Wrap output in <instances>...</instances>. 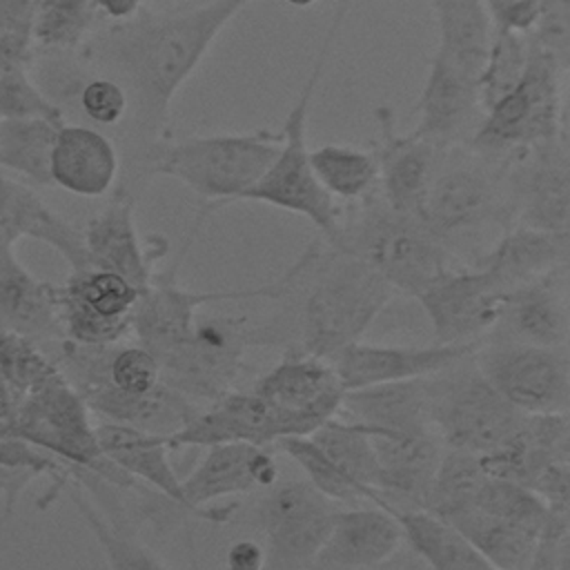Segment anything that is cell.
<instances>
[{
	"label": "cell",
	"mask_w": 570,
	"mask_h": 570,
	"mask_svg": "<svg viewBox=\"0 0 570 570\" xmlns=\"http://www.w3.org/2000/svg\"><path fill=\"white\" fill-rule=\"evenodd\" d=\"M318 183L336 200L361 203L379 191V160L374 149L327 142L309 151Z\"/></svg>",
	"instance_id": "38"
},
{
	"label": "cell",
	"mask_w": 570,
	"mask_h": 570,
	"mask_svg": "<svg viewBox=\"0 0 570 570\" xmlns=\"http://www.w3.org/2000/svg\"><path fill=\"white\" fill-rule=\"evenodd\" d=\"M276 448L287 454L303 472L305 479L321 490L327 499L343 505H358L370 503L367 497L347 479L343 476L332 461L325 456V452L312 441V436H287L276 443Z\"/></svg>",
	"instance_id": "43"
},
{
	"label": "cell",
	"mask_w": 570,
	"mask_h": 570,
	"mask_svg": "<svg viewBox=\"0 0 570 570\" xmlns=\"http://www.w3.org/2000/svg\"><path fill=\"white\" fill-rule=\"evenodd\" d=\"M7 436H16L13 434V423L7 421V419H0V439H7Z\"/></svg>",
	"instance_id": "55"
},
{
	"label": "cell",
	"mask_w": 570,
	"mask_h": 570,
	"mask_svg": "<svg viewBox=\"0 0 570 570\" xmlns=\"http://www.w3.org/2000/svg\"><path fill=\"white\" fill-rule=\"evenodd\" d=\"M405 543L425 561L430 570H494L481 550L454 525L428 510L394 512Z\"/></svg>",
	"instance_id": "34"
},
{
	"label": "cell",
	"mask_w": 570,
	"mask_h": 570,
	"mask_svg": "<svg viewBox=\"0 0 570 570\" xmlns=\"http://www.w3.org/2000/svg\"><path fill=\"white\" fill-rule=\"evenodd\" d=\"M20 238H33L56 249L71 272L89 269L82 229L53 212L31 185L0 174V245H16Z\"/></svg>",
	"instance_id": "25"
},
{
	"label": "cell",
	"mask_w": 570,
	"mask_h": 570,
	"mask_svg": "<svg viewBox=\"0 0 570 570\" xmlns=\"http://www.w3.org/2000/svg\"><path fill=\"white\" fill-rule=\"evenodd\" d=\"M483 338L561 347L570 343V312L552 274L508 292Z\"/></svg>",
	"instance_id": "29"
},
{
	"label": "cell",
	"mask_w": 570,
	"mask_h": 570,
	"mask_svg": "<svg viewBox=\"0 0 570 570\" xmlns=\"http://www.w3.org/2000/svg\"><path fill=\"white\" fill-rule=\"evenodd\" d=\"M508 160L510 156H485L470 145L441 149L421 218L450 252L490 227H512Z\"/></svg>",
	"instance_id": "6"
},
{
	"label": "cell",
	"mask_w": 570,
	"mask_h": 570,
	"mask_svg": "<svg viewBox=\"0 0 570 570\" xmlns=\"http://www.w3.org/2000/svg\"><path fill=\"white\" fill-rule=\"evenodd\" d=\"M314 425L296 412L283 410L256 392H227L218 401L205 405L200 414L169 445L207 448L216 443H252L272 448L287 436H307Z\"/></svg>",
	"instance_id": "16"
},
{
	"label": "cell",
	"mask_w": 570,
	"mask_h": 570,
	"mask_svg": "<svg viewBox=\"0 0 570 570\" xmlns=\"http://www.w3.org/2000/svg\"><path fill=\"white\" fill-rule=\"evenodd\" d=\"M334 501L307 479L276 481L256 503L265 570H312L334 519Z\"/></svg>",
	"instance_id": "13"
},
{
	"label": "cell",
	"mask_w": 570,
	"mask_h": 570,
	"mask_svg": "<svg viewBox=\"0 0 570 570\" xmlns=\"http://www.w3.org/2000/svg\"><path fill=\"white\" fill-rule=\"evenodd\" d=\"M111 383L134 394L154 390L158 383H163V367L158 356L140 343L125 347L118 345L111 358Z\"/></svg>",
	"instance_id": "48"
},
{
	"label": "cell",
	"mask_w": 570,
	"mask_h": 570,
	"mask_svg": "<svg viewBox=\"0 0 570 570\" xmlns=\"http://www.w3.org/2000/svg\"><path fill=\"white\" fill-rule=\"evenodd\" d=\"M374 116L381 129L372 147L379 160V194L392 209L421 218L443 147L419 138L414 131L399 134L390 107H379Z\"/></svg>",
	"instance_id": "24"
},
{
	"label": "cell",
	"mask_w": 570,
	"mask_h": 570,
	"mask_svg": "<svg viewBox=\"0 0 570 570\" xmlns=\"http://www.w3.org/2000/svg\"><path fill=\"white\" fill-rule=\"evenodd\" d=\"M530 51L532 42L528 33L494 29L492 45L479 78L483 111L521 80L530 60Z\"/></svg>",
	"instance_id": "41"
},
{
	"label": "cell",
	"mask_w": 570,
	"mask_h": 570,
	"mask_svg": "<svg viewBox=\"0 0 570 570\" xmlns=\"http://www.w3.org/2000/svg\"><path fill=\"white\" fill-rule=\"evenodd\" d=\"M187 2H205V0H187Z\"/></svg>",
	"instance_id": "57"
},
{
	"label": "cell",
	"mask_w": 570,
	"mask_h": 570,
	"mask_svg": "<svg viewBox=\"0 0 570 570\" xmlns=\"http://www.w3.org/2000/svg\"><path fill=\"white\" fill-rule=\"evenodd\" d=\"M96 18L91 0H36L33 42L53 53H78L94 33Z\"/></svg>",
	"instance_id": "40"
},
{
	"label": "cell",
	"mask_w": 570,
	"mask_h": 570,
	"mask_svg": "<svg viewBox=\"0 0 570 570\" xmlns=\"http://www.w3.org/2000/svg\"><path fill=\"white\" fill-rule=\"evenodd\" d=\"M249 345L245 316L198 318L191 336L158 358L163 381L205 407L232 392Z\"/></svg>",
	"instance_id": "14"
},
{
	"label": "cell",
	"mask_w": 570,
	"mask_h": 570,
	"mask_svg": "<svg viewBox=\"0 0 570 570\" xmlns=\"http://www.w3.org/2000/svg\"><path fill=\"white\" fill-rule=\"evenodd\" d=\"M22 396L7 383V379L0 374V419H7V421H16V414L22 405Z\"/></svg>",
	"instance_id": "52"
},
{
	"label": "cell",
	"mask_w": 570,
	"mask_h": 570,
	"mask_svg": "<svg viewBox=\"0 0 570 570\" xmlns=\"http://www.w3.org/2000/svg\"><path fill=\"white\" fill-rule=\"evenodd\" d=\"M439 45L436 53L481 78L494 24L481 0H432Z\"/></svg>",
	"instance_id": "33"
},
{
	"label": "cell",
	"mask_w": 570,
	"mask_h": 570,
	"mask_svg": "<svg viewBox=\"0 0 570 570\" xmlns=\"http://www.w3.org/2000/svg\"><path fill=\"white\" fill-rule=\"evenodd\" d=\"M249 390L283 410L301 414L314 430L341 412L345 396L334 365L298 347H285L281 361L261 374Z\"/></svg>",
	"instance_id": "23"
},
{
	"label": "cell",
	"mask_w": 570,
	"mask_h": 570,
	"mask_svg": "<svg viewBox=\"0 0 570 570\" xmlns=\"http://www.w3.org/2000/svg\"><path fill=\"white\" fill-rule=\"evenodd\" d=\"M350 7L336 2L330 27L325 31V38L321 42V49L316 53V60L309 69V76L296 98V102L289 107L285 122L281 127V147L276 158L272 160L265 176L243 196V200L249 203H265L292 214H298L307 218L325 240H334L341 229V209L336 200L325 191V187L318 183L312 156L307 147V120L312 109V98L316 94V87L323 78L325 65L330 60L332 45L341 31V24L347 16Z\"/></svg>",
	"instance_id": "4"
},
{
	"label": "cell",
	"mask_w": 570,
	"mask_h": 570,
	"mask_svg": "<svg viewBox=\"0 0 570 570\" xmlns=\"http://www.w3.org/2000/svg\"><path fill=\"white\" fill-rule=\"evenodd\" d=\"M276 479L278 465L269 448L252 443L207 445L200 461L183 476L185 505L196 519L214 525L227 523L236 505L214 508V501L269 488Z\"/></svg>",
	"instance_id": "17"
},
{
	"label": "cell",
	"mask_w": 570,
	"mask_h": 570,
	"mask_svg": "<svg viewBox=\"0 0 570 570\" xmlns=\"http://www.w3.org/2000/svg\"><path fill=\"white\" fill-rule=\"evenodd\" d=\"M474 361L519 412L528 416L570 414L568 345L548 347L481 338Z\"/></svg>",
	"instance_id": "12"
},
{
	"label": "cell",
	"mask_w": 570,
	"mask_h": 570,
	"mask_svg": "<svg viewBox=\"0 0 570 570\" xmlns=\"http://www.w3.org/2000/svg\"><path fill=\"white\" fill-rule=\"evenodd\" d=\"M0 374L24 399L60 374L51 354L36 341L0 330Z\"/></svg>",
	"instance_id": "42"
},
{
	"label": "cell",
	"mask_w": 570,
	"mask_h": 570,
	"mask_svg": "<svg viewBox=\"0 0 570 570\" xmlns=\"http://www.w3.org/2000/svg\"><path fill=\"white\" fill-rule=\"evenodd\" d=\"M51 183L73 196L100 198L116 189L122 174L118 145L100 129L65 122L51 151Z\"/></svg>",
	"instance_id": "27"
},
{
	"label": "cell",
	"mask_w": 570,
	"mask_h": 570,
	"mask_svg": "<svg viewBox=\"0 0 570 570\" xmlns=\"http://www.w3.org/2000/svg\"><path fill=\"white\" fill-rule=\"evenodd\" d=\"M505 292L481 267H452L416 301L432 323L436 343H476L497 323Z\"/></svg>",
	"instance_id": "18"
},
{
	"label": "cell",
	"mask_w": 570,
	"mask_h": 570,
	"mask_svg": "<svg viewBox=\"0 0 570 570\" xmlns=\"http://www.w3.org/2000/svg\"><path fill=\"white\" fill-rule=\"evenodd\" d=\"M65 492L71 499L80 519L85 521L87 530L94 534L109 570H174L165 559H160L147 543L136 537V530L114 523L100 510V505H96L82 492L80 483L69 481Z\"/></svg>",
	"instance_id": "37"
},
{
	"label": "cell",
	"mask_w": 570,
	"mask_h": 570,
	"mask_svg": "<svg viewBox=\"0 0 570 570\" xmlns=\"http://www.w3.org/2000/svg\"><path fill=\"white\" fill-rule=\"evenodd\" d=\"M332 243L361 256L396 294L412 298H419L454 267L452 252L425 220L392 209L379 191L356 203L347 218H341L338 236Z\"/></svg>",
	"instance_id": "3"
},
{
	"label": "cell",
	"mask_w": 570,
	"mask_h": 570,
	"mask_svg": "<svg viewBox=\"0 0 570 570\" xmlns=\"http://www.w3.org/2000/svg\"><path fill=\"white\" fill-rule=\"evenodd\" d=\"M82 399L100 421L129 425L165 436L167 441L183 432L203 410V405L194 403L165 381L149 392L134 394L116 387L109 379L85 392Z\"/></svg>",
	"instance_id": "28"
},
{
	"label": "cell",
	"mask_w": 570,
	"mask_h": 570,
	"mask_svg": "<svg viewBox=\"0 0 570 570\" xmlns=\"http://www.w3.org/2000/svg\"><path fill=\"white\" fill-rule=\"evenodd\" d=\"M281 147V129L245 134L167 136L147 165V178L167 176L205 200L209 212L238 203L265 176Z\"/></svg>",
	"instance_id": "5"
},
{
	"label": "cell",
	"mask_w": 570,
	"mask_h": 570,
	"mask_svg": "<svg viewBox=\"0 0 570 570\" xmlns=\"http://www.w3.org/2000/svg\"><path fill=\"white\" fill-rule=\"evenodd\" d=\"M36 0H0V73L29 65Z\"/></svg>",
	"instance_id": "45"
},
{
	"label": "cell",
	"mask_w": 570,
	"mask_h": 570,
	"mask_svg": "<svg viewBox=\"0 0 570 570\" xmlns=\"http://www.w3.org/2000/svg\"><path fill=\"white\" fill-rule=\"evenodd\" d=\"M561 76L559 65L532 45L521 80L483 111L468 145L485 156L508 158L537 142L559 138Z\"/></svg>",
	"instance_id": "10"
},
{
	"label": "cell",
	"mask_w": 570,
	"mask_h": 570,
	"mask_svg": "<svg viewBox=\"0 0 570 570\" xmlns=\"http://www.w3.org/2000/svg\"><path fill=\"white\" fill-rule=\"evenodd\" d=\"M546 517L548 508L534 490L488 472L443 521L470 539L494 570H530Z\"/></svg>",
	"instance_id": "8"
},
{
	"label": "cell",
	"mask_w": 570,
	"mask_h": 570,
	"mask_svg": "<svg viewBox=\"0 0 570 570\" xmlns=\"http://www.w3.org/2000/svg\"><path fill=\"white\" fill-rule=\"evenodd\" d=\"M89 414L85 399L58 374L24 396L13 421V434L120 490L136 492L147 488L105 456Z\"/></svg>",
	"instance_id": "9"
},
{
	"label": "cell",
	"mask_w": 570,
	"mask_h": 570,
	"mask_svg": "<svg viewBox=\"0 0 570 570\" xmlns=\"http://www.w3.org/2000/svg\"><path fill=\"white\" fill-rule=\"evenodd\" d=\"M0 118L65 122V111L38 82H33L27 65H16L0 73Z\"/></svg>",
	"instance_id": "44"
},
{
	"label": "cell",
	"mask_w": 570,
	"mask_h": 570,
	"mask_svg": "<svg viewBox=\"0 0 570 570\" xmlns=\"http://www.w3.org/2000/svg\"><path fill=\"white\" fill-rule=\"evenodd\" d=\"M508 198L512 227L570 236V151L559 138L510 156Z\"/></svg>",
	"instance_id": "15"
},
{
	"label": "cell",
	"mask_w": 570,
	"mask_h": 570,
	"mask_svg": "<svg viewBox=\"0 0 570 570\" xmlns=\"http://www.w3.org/2000/svg\"><path fill=\"white\" fill-rule=\"evenodd\" d=\"M343 2H347V4H352V2H354V0H343Z\"/></svg>",
	"instance_id": "58"
},
{
	"label": "cell",
	"mask_w": 570,
	"mask_h": 570,
	"mask_svg": "<svg viewBox=\"0 0 570 570\" xmlns=\"http://www.w3.org/2000/svg\"><path fill=\"white\" fill-rule=\"evenodd\" d=\"M312 441L325 452L332 465L347 476L370 503H379V476L381 465L374 450L372 434L365 425L336 414L314 430Z\"/></svg>",
	"instance_id": "35"
},
{
	"label": "cell",
	"mask_w": 570,
	"mask_h": 570,
	"mask_svg": "<svg viewBox=\"0 0 570 570\" xmlns=\"http://www.w3.org/2000/svg\"><path fill=\"white\" fill-rule=\"evenodd\" d=\"M416 116L412 131L419 138L436 147L468 145L483 118L479 78L434 51L416 100Z\"/></svg>",
	"instance_id": "19"
},
{
	"label": "cell",
	"mask_w": 570,
	"mask_h": 570,
	"mask_svg": "<svg viewBox=\"0 0 570 570\" xmlns=\"http://www.w3.org/2000/svg\"><path fill=\"white\" fill-rule=\"evenodd\" d=\"M82 114L98 127H118L127 120L129 98L120 82L109 76H94L76 91Z\"/></svg>",
	"instance_id": "47"
},
{
	"label": "cell",
	"mask_w": 570,
	"mask_h": 570,
	"mask_svg": "<svg viewBox=\"0 0 570 570\" xmlns=\"http://www.w3.org/2000/svg\"><path fill=\"white\" fill-rule=\"evenodd\" d=\"M227 570H265V546L261 539H238L225 552Z\"/></svg>",
	"instance_id": "50"
},
{
	"label": "cell",
	"mask_w": 570,
	"mask_h": 570,
	"mask_svg": "<svg viewBox=\"0 0 570 570\" xmlns=\"http://www.w3.org/2000/svg\"><path fill=\"white\" fill-rule=\"evenodd\" d=\"M212 214L207 207L198 212L194 227L189 229L187 243L180 247L174 263L163 272L154 274L149 289L140 296L138 307L134 312V327L136 341L151 350L158 358L180 347L194 332L198 321V309L212 303H227V301H281L289 285V272L281 274L276 281L258 285V287H243V289H216V292H194L180 287L176 281L178 265L194 243L203 220Z\"/></svg>",
	"instance_id": "11"
},
{
	"label": "cell",
	"mask_w": 570,
	"mask_h": 570,
	"mask_svg": "<svg viewBox=\"0 0 570 570\" xmlns=\"http://www.w3.org/2000/svg\"><path fill=\"white\" fill-rule=\"evenodd\" d=\"M492 18L494 29L530 33L541 0H481Z\"/></svg>",
	"instance_id": "49"
},
{
	"label": "cell",
	"mask_w": 570,
	"mask_h": 570,
	"mask_svg": "<svg viewBox=\"0 0 570 570\" xmlns=\"http://www.w3.org/2000/svg\"><path fill=\"white\" fill-rule=\"evenodd\" d=\"M0 174H2V169H0Z\"/></svg>",
	"instance_id": "60"
},
{
	"label": "cell",
	"mask_w": 570,
	"mask_h": 570,
	"mask_svg": "<svg viewBox=\"0 0 570 570\" xmlns=\"http://www.w3.org/2000/svg\"><path fill=\"white\" fill-rule=\"evenodd\" d=\"M568 356H570V343H568Z\"/></svg>",
	"instance_id": "59"
},
{
	"label": "cell",
	"mask_w": 570,
	"mask_h": 570,
	"mask_svg": "<svg viewBox=\"0 0 570 570\" xmlns=\"http://www.w3.org/2000/svg\"><path fill=\"white\" fill-rule=\"evenodd\" d=\"M254 0L183 2L169 11H140L125 22L94 29L80 58L122 85L129 114L122 122V174L118 185L136 196L147 165L167 138L171 102L191 78L220 31Z\"/></svg>",
	"instance_id": "1"
},
{
	"label": "cell",
	"mask_w": 570,
	"mask_h": 570,
	"mask_svg": "<svg viewBox=\"0 0 570 570\" xmlns=\"http://www.w3.org/2000/svg\"><path fill=\"white\" fill-rule=\"evenodd\" d=\"M338 414L365 425L372 434L419 432L432 428L425 379L350 390L343 396Z\"/></svg>",
	"instance_id": "32"
},
{
	"label": "cell",
	"mask_w": 570,
	"mask_h": 570,
	"mask_svg": "<svg viewBox=\"0 0 570 570\" xmlns=\"http://www.w3.org/2000/svg\"><path fill=\"white\" fill-rule=\"evenodd\" d=\"M91 4L109 22H125L142 11L145 0H91Z\"/></svg>",
	"instance_id": "51"
},
{
	"label": "cell",
	"mask_w": 570,
	"mask_h": 570,
	"mask_svg": "<svg viewBox=\"0 0 570 570\" xmlns=\"http://www.w3.org/2000/svg\"><path fill=\"white\" fill-rule=\"evenodd\" d=\"M85 249L91 267L114 272L142 294L154 278V261L160 256L154 240L142 243L136 227V196L116 185L109 203L94 214L85 229Z\"/></svg>",
	"instance_id": "21"
},
{
	"label": "cell",
	"mask_w": 570,
	"mask_h": 570,
	"mask_svg": "<svg viewBox=\"0 0 570 570\" xmlns=\"http://www.w3.org/2000/svg\"><path fill=\"white\" fill-rule=\"evenodd\" d=\"M405 543L396 514L376 503L336 508L312 570H376Z\"/></svg>",
	"instance_id": "22"
},
{
	"label": "cell",
	"mask_w": 570,
	"mask_h": 570,
	"mask_svg": "<svg viewBox=\"0 0 570 570\" xmlns=\"http://www.w3.org/2000/svg\"><path fill=\"white\" fill-rule=\"evenodd\" d=\"M283 2L294 9H307V7H314L318 0H283Z\"/></svg>",
	"instance_id": "56"
},
{
	"label": "cell",
	"mask_w": 570,
	"mask_h": 570,
	"mask_svg": "<svg viewBox=\"0 0 570 570\" xmlns=\"http://www.w3.org/2000/svg\"><path fill=\"white\" fill-rule=\"evenodd\" d=\"M568 80L563 85V98H561V120H559V140L570 151V71L566 73Z\"/></svg>",
	"instance_id": "53"
},
{
	"label": "cell",
	"mask_w": 570,
	"mask_h": 570,
	"mask_svg": "<svg viewBox=\"0 0 570 570\" xmlns=\"http://www.w3.org/2000/svg\"><path fill=\"white\" fill-rule=\"evenodd\" d=\"M552 570H570V528L566 530V534L559 541Z\"/></svg>",
	"instance_id": "54"
},
{
	"label": "cell",
	"mask_w": 570,
	"mask_h": 570,
	"mask_svg": "<svg viewBox=\"0 0 570 570\" xmlns=\"http://www.w3.org/2000/svg\"><path fill=\"white\" fill-rule=\"evenodd\" d=\"M481 341L476 343H436V345H379L356 341L338 352L330 363L345 392L401 383L414 379H428L439 374L465 358H470Z\"/></svg>",
	"instance_id": "20"
},
{
	"label": "cell",
	"mask_w": 570,
	"mask_h": 570,
	"mask_svg": "<svg viewBox=\"0 0 570 570\" xmlns=\"http://www.w3.org/2000/svg\"><path fill=\"white\" fill-rule=\"evenodd\" d=\"M472 265L485 269L508 294L563 265H570V236L514 225L501 232V236L481 252Z\"/></svg>",
	"instance_id": "30"
},
{
	"label": "cell",
	"mask_w": 570,
	"mask_h": 570,
	"mask_svg": "<svg viewBox=\"0 0 570 570\" xmlns=\"http://www.w3.org/2000/svg\"><path fill=\"white\" fill-rule=\"evenodd\" d=\"M287 272L289 285L283 298L298 303L283 330L287 347L325 361L361 341L396 296L372 265L325 238L312 240Z\"/></svg>",
	"instance_id": "2"
},
{
	"label": "cell",
	"mask_w": 570,
	"mask_h": 570,
	"mask_svg": "<svg viewBox=\"0 0 570 570\" xmlns=\"http://www.w3.org/2000/svg\"><path fill=\"white\" fill-rule=\"evenodd\" d=\"M528 36L563 73L570 71V0H541L534 27Z\"/></svg>",
	"instance_id": "46"
},
{
	"label": "cell",
	"mask_w": 570,
	"mask_h": 570,
	"mask_svg": "<svg viewBox=\"0 0 570 570\" xmlns=\"http://www.w3.org/2000/svg\"><path fill=\"white\" fill-rule=\"evenodd\" d=\"M65 122L0 118V169L27 185L49 187L51 151L58 129Z\"/></svg>",
	"instance_id": "36"
},
{
	"label": "cell",
	"mask_w": 570,
	"mask_h": 570,
	"mask_svg": "<svg viewBox=\"0 0 570 570\" xmlns=\"http://www.w3.org/2000/svg\"><path fill=\"white\" fill-rule=\"evenodd\" d=\"M425 387L430 423L448 450L485 456L499 450L528 416L490 383L474 354L428 376Z\"/></svg>",
	"instance_id": "7"
},
{
	"label": "cell",
	"mask_w": 570,
	"mask_h": 570,
	"mask_svg": "<svg viewBox=\"0 0 570 570\" xmlns=\"http://www.w3.org/2000/svg\"><path fill=\"white\" fill-rule=\"evenodd\" d=\"M58 296L85 312L109 321H134V312L142 296L129 281L105 269L71 272L67 283L58 287Z\"/></svg>",
	"instance_id": "39"
},
{
	"label": "cell",
	"mask_w": 570,
	"mask_h": 570,
	"mask_svg": "<svg viewBox=\"0 0 570 570\" xmlns=\"http://www.w3.org/2000/svg\"><path fill=\"white\" fill-rule=\"evenodd\" d=\"M0 330L22 334L42 347L67 338L58 287L31 274L16 245H0Z\"/></svg>",
	"instance_id": "26"
},
{
	"label": "cell",
	"mask_w": 570,
	"mask_h": 570,
	"mask_svg": "<svg viewBox=\"0 0 570 570\" xmlns=\"http://www.w3.org/2000/svg\"><path fill=\"white\" fill-rule=\"evenodd\" d=\"M96 436L105 456L111 459L122 472L167 497L189 517H194L185 505L183 476L171 463L174 448L165 436H156L111 421H98Z\"/></svg>",
	"instance_id": "31"
}]
</instances>
